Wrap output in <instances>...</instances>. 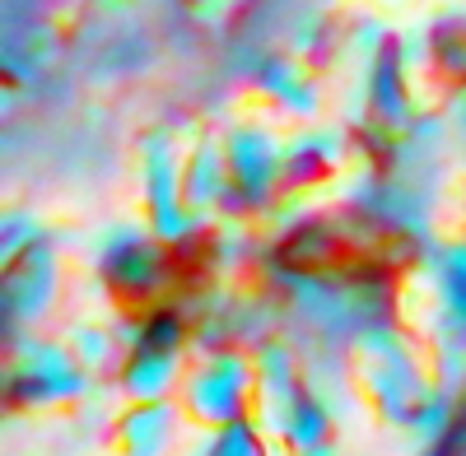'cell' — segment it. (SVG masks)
<instances>
[{
  "label": "cell",
  "mask_w": 466,
  "mask_h": 456,
  "mask_svg": "<svg viewBox=\"0 0 466 456\" xmlns=\"http://www.w3.org/2000/svg\"><path fill=\"white\" fill-rule=\"evenodd\" d=\"M415 256L410 233L369 210H340L294 223L276 247V265L303 280H382Z\"/></svg>",
  "instance_id": "1"
}]
</instances>
